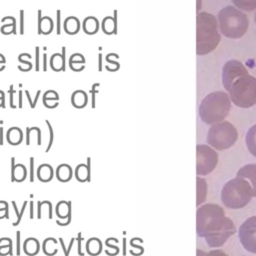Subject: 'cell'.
Masks as SVG:
<instances>
[{
    "instance_id": "1",
    "label": "cell",
    "mask_w": 256,
    "mask_h": 256,
    "mask_svg": "<svg viewBox=\"0 0 256 256\" xmlns=\"http://www.w3.org/2000/svg\"><path fill=\"white\" fill-rule=\"evenodd\" d=\"M196 232L211 248L221 247L235 232L233 221L225 216L223 208L209 203L200 206L196 212Z\"/></svg>"
},
{
    "instance_id": "2",
    "label": "cell",
    "mask_w": 256,
    "mask_h": 256,
    "mask_svg": "<svg viewBox=\"0 0 256 256\" xmlns=\"http://www.w3.org/2000/svg\"><path fill=\"white\" fill-rule=\"evenodd\" d=\"M222 83L236 106L250 108L256 104V78L240 61L232 59L224 64Z\"/></svg>"
},
{
    "instance_id": "3",
    "label": "cell",
    "mask_w": 256,
    "mask_h": 256,
    "mask_svg": "<svg viewBox=\"0 0 256 256\" xmlns=\"http://www.w3.org/2000/svg\"><path fill=\"white\" fill-rule=\"evenodd\" d=\"M196 53L205 55L213 51L220 42L215 16L208 12H198L196 17Z\"/></svg>"
},
{
    "instance_id": "4",
    "label": "cell",
    "mask_w": 256,
    "mask_h": 256,
    "mask_svg": "<svg viewBox=\"0 0 256 256\" xmlns=\"http://www.w3.org/2000/svg\"><path fill=\"white\" fill-rule=\"evenodd\" d=\"M231 108L230 97L224 91H215L209 93L201 101L199 106V115L203 122L214 124L224 120L229 114Z\"/></svg>"
},
{
    "instance_id": "5",
    "label": "cell",
    "mask_w": 256,
    "mask_h": 256,
    "mask_svg": "<svg viewBox=\"0 0 256 256\" xmlns=\"http://www.w3.org/2000/svg\"><path fill=\"white\" fill-rule=\"evenodd\" d=\"M252 198V187L249 182L236 176L224 184L221 191V200L225 207L240 209L246 206Z\"/></svg>"
},
{
    "instance_id": "6",
    "label": "cell",
    "mask_w": 256,
    "mask_h": 256,
    "mask_svg": "<svg viewBox=\"0 0 256 256\" xmlns=\"http://www.w3.org/2000/svg\"><path fill=\"white\" fill-rule=\"evenodd\" d=\"M218 21L222 34L233 39L242 37L249 26L246 14L232 6H226L219 11Z\"/></svg>"
},
{
    "instance_id": "7",
    "label": "cell",
    "mask_w": 256,
    "mask_h": 256,
    "mask_svg": "<svg viewBox=\"0 0 256 256\" xmlns=\"http://www.w3.org/2000/svg\"><path fill=\"white\" fill-rule=\"evenodd\" d=\"M238 139L235 126L228 121L214 123L207 134V142L217 150H225L232 147Z\"/></svg>"
},
{
    "instance_id": "8",
    "label": "cell",
    "mask_w": 256,
    "mask_h": 256,
    "mask_svg": "<svg viewBox=\"0 0 256 256\" xmlns=\"http://www.w3.org/2000/svg\"><path fill=\"white\" fill-rule=\"evenodd\" d=\"M196 155V174L198 176L207 175L216 168L218 163V154L208 145H197Z\"/></svg>"
},
{
    "instance_id": "9",
    "label": "cell",
    "mask_w": 256,
    "mask_h": 256,
    "mask_svg": "<svg viewBox=\"0 0 256 256\" xmlns=\"http://www.w3.org/2000/svg\"><path fill=\"white\" fill-rule=\"evenodd\" d=\"M242 246L249 252L256 254V216L246 219L238 232Z\"/></svg>"
},
{
    "instance_id": "10",
    "label": "cell",
    "mask_w": 256,
    "mask_h": 256,
    "mask_svg": "<svg viewBox=\"0 0 256 256\" xmlns=\"http://www.w3.org/2000/svg\"><path fill=\"white\" fill-rule=\"evenodd\" d=\"M236 176L246 179L252 187V197H256V164H247L242 166Z\"/></svg>"
},
{
    "instance_id": "11",
    "label": "cell",
    "mask_w": 256,
    "mask_h": 256,
    "mask_svg": "<svg viewBox=\"0 0 256 256\" xmlns=\"http://www.w3.org/2000/svg\"><path fill=\"white\" fill-rule=\"evenodd\" d=\"M27 169L23 164L15 165V158H11V181L22 182L26 179Z\"/></svg>"
},
{
    "instance_id": "12",
    "label": "cell",
    "mask_w": 256,
    "mask_h": 256,
    "mask_svg": "<svg viewBox=\"0 0 256 256\" xmlns=\"http://www.w3.org/2000/svg\"><path fill=\"white\" fill-rule=\"evenodd\" d=\"M53 168L49 164H41L36 171L38 179L42 182H48L53 178Z\"/></svg>"
},
{
    "instance_id": "13",
    "label": "cell",
    "mask_w": 256,
    "mask_h": 256,
    "mask_svg": "<svg viewBox=\"0 0 256 256\" xmlns=\"http://www.w3.org/2000/svg\"><path fill=\"white\" fill-rule=\"evenodd\" d=\"M245 141L248 151L251 153V155L256 157V124L248 130Z\"/></svg>"
},
{
    "instance_id": "14",
    "label": "cell",
    "mask_w": 256,
    "mask_h": 256,
    "mask_svg": "<svg viewBox=\"0 0 256 256\" xmlns=\"http://www.w3.org/2000/svg\"><path fill=\"white\" fill-rule=\"evenodd\" d=\"M23 248H24V252L27 255L34 256V255L38 254V252L40 250V244L36 238L30 237L25 240V242L23 244Z\"/></svg>"
},
{
    "instance_id": "15",
    "label": "cell",
    "mask_w": 256,
    "mask_h": 256,
    "mask_svg": "<svg viewBox=\"0 0 256 256\" xmlns=\"http://www.w3.org/2000/svg\"><path fill=\"white\" fill-rule=\"evenodd\" d=\"M73 171L70 165L68 164H61L56 169V176L57 179L61 182H67L72 178Z\"/></svg>"
},
{
    "instance_id": "16",
    "label": "cell",
    "mask_w": 256,
    "mask_h": 256,
    "mask_svg": "<svg viewBox=\"0 0 256 256\" xmlns=\"http://www.w3.org/2000/svg\"><path fill=\"white\" fill-rule=\"evenodd\" d=\"M50 66L55 71L65 70V47L62 48V54H54L50 60Z\"/></svg>"
},
{
    "instance_id": "17",
    "label": "cell",
    "mask_w": 256,
    "mask_h": 256,
    "mask_svg": "<svg viewBox=\"0 0 256 256\" xmlns=\"http://www.w3.org/2000/svg\"><path fill=\"white\" fill-rule=\"evenodd\" d=\"M196 182H197V201H196V205L199 206L201 203H203L206 200L207 184H206V181L203 178H200V177H197Z\"/></svg>"
},
{
    "instance_id": "18",
    "label": "cell",
    "mask_w": 256,
    "mask_h": 256,
    "mask_svg": "<svg viewBox=\"0 0 256 256\" xmlns=\"http://www.w3.org/2000/svg\"><path fill=\"white\" fill-rule=\"evenodd\" d=\"M86 251L92 256L100 254L102 251V242L96 237L90 238L86 243Z\"/></svg>"
},
{
    "instance_id": "19",
    "label": "cell",
    "mask_w": 256,
    "mask_h": 256,
    "mask_svg": "<svg viewBox=\"0 0 256 256\" xmlns=\"http://www.w3.org/2000/svg\"><path fill=\"white\" fill-rule=\"evenodd\" d=\"M102 28L106 34L116 33V31H117V11H114V18L106 17L103 20Z\"/></svg>"
},
{
    "instance_id": "20",
    "label": "cell",
    "mask_w": 256,
    "mask_h": 256,
    "mask_svg": "<svg viewBox=\"0 0 256 256\" xmlns=\"http://www.w3.org/2000/svg\"><path fill=\"white\" fill-rule=\"evenodd\" d=\"M90 174H91L90 167H88L85 164L77 165V167L75 169V177L78 181H80V182L90 181Z\"/></svg>"
},
{
    "instance_id": "21",
    "label": "cell",
    "mask_w": 256,
    "mask_h": 256,
    "mask_svg": "<svg viewBox=\"0 0 256 256\" xmlns=\"http://www.w3.org/2000/svg\"><path fill=\"white\" fill-rule=\"evenodd\" d=\"M23 134L18 127H12L7 131V141L11 145H18L22 142Z\"/></svg>"
},
{
    "instance_id": "22",
    "label": "cell",
    "mask_w": 256,
    "mask_h": 256,
    "mask_svg": "<svg viewBox=\"0 0 256 256\" xmlns=\"http://www.w3.org/2000/svg\"><path fill=\"white\" fill-rule=\"evenodd\" d=\"M57 240L53 237L46 238L42 244V250L47 256H54L57 253Z\"/></svg>"
},
{
    "instance_id": "23",
    "label": "cell",
    "mask_w": 256,
    "mask_h": 256,
    "mask_svg": "<svg viewBox=\"0 0 256 256\" xmlns=\"http://www.w3.org/2000/svg\"><path fill=\"white\" fill-rule=\"evenodd\" d=\"M38 25H39V34L42 33V34H49L50 31L53 29V22L52 20L49 18V17H44V18H41V12L39 11L38 12Z\"/></svg>"
},
{
    "instance_id": "24",
    "label": "cell",
    "mask_w": 256,
    "mask_h": 256,
    "mask_svg": "<svg viewBox=\"0 0 256 256\" xmlns=\"http://www.w3.org/2000/svg\"><path fill=\"white\" fill-rule=\"evenodd\" d=\"M71 212V202L70 201H60L56 205V214L61 219H67L69 213Z\"/></svg>"
},
{
    "instance_id": "25",
    "label": "cell",
    "mask_w": 256,
    "mask_h": 256,
    "mask_svg": "<svg viewBox=\"0 0 256 256\" xmlns=\"http://www.w3.org/2000/svg\"><path fill=\"white\" fill-rule=\"evenodd\" d=\"M37 204V218L40 219L42 217V214H45L47 212L48 218L52 219V203L50 201H38Z\"/></svg>"
},
{
    "instance_id": "26",
    "label": "cell",
    "mask_w": 256,
    "mask_h": 256,
    "mask_svg": "<svg viewBox=\"0 0 256 256\" xmlns=\"http://www.w3.org/2000/svg\"><path fill=\"white\" fill-rule=\"evenodd\" d=\"M72 103L74 107L82 108L87 104V95L83 91H76L72 95Z\"/></svg>"
},
{
    "instance_id": "27",
    "label": "cell",
    "mask_w": 256,
    "mask_h": 256,
    "mask_svg": "<svg viewBox=\"0 0 256 256\" xmlns=\"http://www.w3.org/2000/svg\"><path fill=\"white\" fill-rule=\"evenodd\" d=\"M83 29L87 34H95L98 30V21L94 17H87L83 22Z\"/></svg>"
},
{
    "instance_id": "28",
    "label": "cell",
    "mask_w": 256,
    "mask_h": 256,
    "mask_svg": "<svg viewBox=\"0 0 256 256\" xmlns=\"http://www.w3.org/2000/svg\"><path fill=\"white\" fill-rule=\"evenodd\" d=\"M79 21L75 17H69L65 20V31L68 34H75L79 31Z\"/></svg>"
},
{
    "instance_id": "29",
    "label": "cell",
    "mask_w": 256,
    "mask_h": 256,
    "mask_svg": "<svg viewBox=\"0 0 256 256\" xmlns=\"http://www.w3.org/2000/svg\"><path fill=\"white\" fill-rule=\"evenodd\" d=\"M234 5L245 11L256 9V0H232Z\"/></svg>"
},
{
    "instance_id": "30",
    "label": "cell",
    "mask_w": 256,
    "mask_h": 256,
    "mask_svg": "<svg viewBox=\"0 0 256 256\" xmlns=\"http://www.w3.org/2000/svg\"><path fill=\"white\" fill-rule=\"evenodd\" d=\"M117 238H114V237H111V238H107L106 241H105V244L108 248H110L111 250H105V253L107 255H111V256H114V255H117L119 253V247L116 246V245H113L112 243L116 240Z\"/></svg>"
},
{
    "instance_id": "31",
    "label": "cell",
    "mask_w": 256,
    "mask_h": 256,
    "mask_svg": "<svg viewBox=\"0 0 256 256\" xmlns=\"http://www.w3.org/2000/svg\"><path fill=\"white\" fill-rule=\"evenodd\" d=\"M13 244H12V240L10 238H8L6 244L4 245H1L0 246V255L1 256H6V255H13V251H12V247Z\"/></svg>"
},
{
    "instance_id": "32",
    "label": "cell",
    "mask_w": 256,
    "mask_h": 256,
    "mask_svg": "<svg viewBox=\"0 0 256 256\" xmlns=\"http://www.w3.org/2000/svg\"><path fill=\"white\" fill-rule=\"evenodd\" d=\"M27 201H25L24 203H23V206H22V208H21V212H19L18 211V208H17V206H16V202L15 201H12V205H13V208H14V211H15V214H16V217H17V220L14 222V226H17L19 223H20V220H21V218H22V216H23V213H24V211H25V208H26V206H27Z\"/></svg>"
},
{
    "instance_id": "33",
    "label": "cell",
    "mask_w": 256,
    "mask_h": 256,
    "mask_svg": "<svg viewBox=\"0 0 256 256\" xmlns=\"http://www.w3.org/2000/svg\"><path fill=\"white\" fill-rule=\"evenodd\" d=\"M45 122H46V124L48 125V129H49V135H50V136H49V143H48V146H47V148H46V150H45V152H48V151L51 149V147H52L54 136H53V129H52V126H51L50 122H49L48 120H45Z\"/></svg>"
},
{
    "instance_id": "34",
    "label": "cell",
    "mask_w": 256,
    "mask_h": 256,
    "mask_svg": "<svg viewBox=\"0 0 256 256\" xmlns=\"http://www.w3.org/2000/svg\"><path fill=\"white\" fill-rule=\"evenodd\" d=\"M9 218V216H8V203L6 202V201H4V205H3V207H1L0 208V219L1 218Z\"/></svg>"
},
{
    "instance_id": "35",
    "label": "cell",
    "mask_w": 256,
    "mask_h": 256,
    "mask_svg": "<svg viewBox=\"0 0 256 256\" xmlns=\"http://www.w3.org/2000/svg\"><path fill=\"white\" fill-rule=\"evenodd\" d=\"M76 240H77V242H78V254L81 255V256H84V252H82V241L84 240V238L82 237L81 232L78 233V236H77Z\"/></svg>"
},
{
    "instance_id": "36",
    "label": "cell",
    "mask_w": 256,
    "mask_h": 256,
    "mask_svg": "<svg viewBox=\"0 0 256 256\" xmlns=\"http://www.w3.org/2000/svg\"><path fill=\"white\" fill-rule=\"evenodd\" d=\"M210 256H228L223 250L221 249H215V250H211L210 252H208Z\"/></svg>"
},
{
    "instance_id": "37",
    "label": "cell",
    "mask_w": 256,
    "mask_h": 256,
    "mask_svg": "<svg viewBox=\"0 0 256 256\" xmlns=\"http://www.w3.org/2000/svg\"><path fill=\"white\" fill-rule=\"evenodd\" d=\"M30 181L33 182L34 181V158L30 157Z\"/></svg>"
},
{
    "instance_id": "38",
    "label": "cell",
    "mask_w": 256,
    "mask_h": 256,
    "mask_svg": "<svg viewBox=\"0 0 256 256\" xmlns=\"http://www.w3.org/2000/svg\"><path fill=\"white\" fill-rule=\"evenodd\" d=\"M20 237H21L20 231H17V233H16V238H17V247H16V254H17V255H20Z\"/></svg>"
},
{
    "instance_id": "39",
    "label": "cell",
    "mask_w": 256,
    "mask_h": 256,
    "mask_svg": "<svg viewBox=\"0 0 256 256\" xmlns=\"http://www.w3.org/2000/svg\"><path fill=\"white\" fill-rule=\"evenodd\" d=\"M76 239L73 237V238H71V240H70V243H69V246H68V248H67V250H66V253H65V255L64 256H69V254H70V252H71V249H72V246H73V244H74V241H75Z\"/></svg>"
},
{
    "instance_id": "40",
    "label": "cell",
    "mask_w": 256,
    "mask_h": 256,
    "mask_svg": "<svg viewBox=\"0 0 256 256\" xmlns=\"http://www.w3.org/2000/svg\"><path fill=\"white\" fill-rule=\"evenodd\" d=\"M35 54H36V70L38 71L39 70V47H36L35 49Z\"/></svg>"
},
{
    "instance_id": "41",
    "label": "cell",
    "mask_w": 256,
    "mask_h": 256,
    "mask_svg": "<svg viewBox=\"0 0 256 256\" xmlns=\"http://www.w3.org/2000/svg\"><path fill=\"white\" fill-rule=\"evenodd\" d=\"M57 34H60V11H57Z\"/></svg>"
},
{
    "instance_id": "42",
    "label": "cell",
    "mask_w": 256,
    "mask_h": 256,
    "mask_svg": "<svg viewBox=\"0 0 256 256\" xmlns=\"http://www.w3.org/2000/svg\"><path fill=\"white\" fill-rule=\"evenodd\" d=\"M196 256H210V255H209V253H206L203 250L197 249L196 250Z\"/></svg>"
},
{
    "instance_id": "43",
    "label": "cell",
    "mask_w": 256,
    "mask_h": 256,
    "mask_svg": "<svg viewBox=\"0 0 256 256\" xmlns=\"http://www.w3.org/2000/svg\"><path fill=\"white\" fill-rule=\"evenodd\" d=\"M23 11H21L20 12V19H21V27H20V34H23L24 32H23V18H24V16H23Z\"/></svg>"
},
{
    "instance_id": "44",
    "label": "cell",
    "mask_w": 256,
    "mask_h": 256,
    "mask_svg": "<svg viewBox=\"0 0 256 256\" xmlns=\"http://www.w3.org/2000/svg\"><path fill=\"white\" fill-rule=\"evenodd\" d=\"M43 69H44V71L47 70V55L46 54L43 55Z\"/></svg>"
},
{
    "instance_id": "45",
    "label": "cell",
    "mask_w": 256,
    "mask_h": 256,
    "mask_svg": "<svg viewBox=\"0 0 256 256\" xmlns=\"http://www.w3.org/2000/svg\"><path fill=\"white\" fill-rule=\"evenodd\" d=\"M33 205H34V203H33V201H31L30 202V218L32 219L34 216H33Z\"/></svg>"
},
{
    "instance_id": "46",
    "label": "cell",
    "mask_w": 256,
    "mask_h": 256,
    "mask_svg": "<svg viewBox=\"0 0 256 256\" xmlns=\"http://www.w3.org/2000/svg\"><path fill=\"white\" fill-rule=\"evenodd\" d=\"M126 255V239H123V256Z\"/></svg>"
},
{
    "instance_id": "47",
    "label": "cell",
    "mask_w": 256,
    "mask_h": 256,
    "mask_svg": "<svg viewBox=\"0 0 256 256\" xmlns=\"http://www.w3.org/2000/svg\"><path fill=\"white\" fill-rule=\"evenodd\" d=\"M0 144H3V128H0Z\"/></svg>"
},
{
    "instance_id": "48",
    "label": "cell",
    "mask_w": 256,
    "mask_h": 256,
    "mask_svg": "<svg viewBox=\"0 0 256 256\" xmlns=\"http://www.w3.org/2000/svg\"><path fill=\"white\" fill-rule=\"evenodd\" d=\"M102 55L101 54H99V67H98V70L99 71H101L102 70V67H101V63H102V57H101Z\"/></svg>"
},
{
    "instance_id": "49",
    "label": "cell",
    "mask_w": 256,
    "mask_h": 256,
    "mask_svg": "<svg viewBox=\"0 0 256 256\" xmlns=\"http://www.w3.org/2000/svg\"><path fill=\"white\" fill-rule=\"evenodd\" d=\"M255 22H256V14H255Z\"/></svg>"
}]
</instances>
